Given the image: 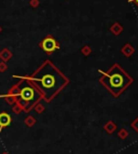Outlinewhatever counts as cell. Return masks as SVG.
Returning <instances> with one entry per match:
<instances>
[{"label": "cell", "mask_w": 138, "mask_h": 154, "mask_svg": "<svg viewBox=\"0 0 138 154\" xmlns=\"http://www.w3.org/2000/svg\"><path fill=\"white\" fill-rule=\"evenodd\" d=\"M32 80L37 82L46 100H51L68 83L67 78L49 61L42 66Z\"/></svg>", "instance_id": "6da1fadb"}, {"label": "cell", "mask_w": 138, "mask_h": 154, "mask_svg": "<svg viewBox=\"0 0 138 154\" xmlns=\"http://www.w3.org/2000/svg\"><path fill=\"white\" fill-rule=\"evenodd\" d=\"M132 77H129L118 64H115L100 78V83L104 84L105 87L115 97H118L127 86L132 84Z\"/></svg>", "instance_id": "7a4b0ae2"}, {"label": "cell", "mask_w": 138, "mask_h": 154, "mask_svg": "<svg viewBox=\"0 0 138 154\" xmlns=\"http://www.w3.org/2000/svg\"><path fill=\"white\" fill-rule=\"evenodd\" d=\"M40 47L48 54H52L55 50L60 49V45H58L57 41H56L54 38L51 37V36L46 37V39L42 40L41 43H40Z\"/></svg>", "instance_id": "3957f363"}, {"label": "cell", "mask_w": 138, "mask_h": 154, "mask_svg": "<svg viewBox=\"0 0 138 154\" xmlns=\"http://www.w3.org/2000/svg\"><path fill=\"white\" fill-rule=\"evenodd\" d=\"M19 96L22 98V100L25 101V103H33L36 97H37V93L30 86H25V87L21 89Z\"/></svg>", "instance_id": "277c9868"}, {"label": "cell", "mask_w": 138, "mask_h": 154, "mask_svg": "<svg viewBox=\"0 0 138 154\" xmlns=\"http://www.w3.org/2000/svg\"><path fill=\"white\" fill-rule=\"evenodd\" d=\"M11 123V117L8 113H0V129H2L3 127L10 125Z\"/></svg>", "instance_id": "5b68a950"}, {"label": "cell", "mask_w": 138, "mask_h": 154, "mask_svg": "<svg viewBox=\"0 0 138 154\" xmlns=\"http://www.w3.org/2000/svg\"><path fill=\"white\" fill-rule=\"evenodd\" d=\"M121 52L124 54L126 57H129V56H132L134 54V52H135V49L132 44H129V43H126L123 45V47L121 49Z\"/></svg>", "instance_id": "8992f818"}, {"label": "cell", "mask_w": 138, "mask_h": 154, "mask_svg": "<svg viewBox=\"0 0 138 154\" xmlns=\"http://www.w3.org/2000/svg\"><path fill=\"white\" fill-rule=\"evenodd\" d=\"M110 31L113 33L115 36H119L120 33L123 31V26L120 23H113L110 26Z\"/></svg>", "instance_id": "52a82bcc"}, {"label": "cell", "mask_w": 138, "mask_h": 154, "mask_svg": "<svg viewBox=\"0 0 138 154\" xmlns=\"http://www.w3.org/2000/svg\"><path fill=\"white\" fill-rule=\"evenodd\" d=\"M81 52H82L83 55L88 56L91 54V52H92V49H91V47H88V45H84V47L81 49Z\"/></svg>", "instance_id": "ba28073f"}, {"label": "cell", "mask_w": 138, "mask_h": 154, "mask_svg": "<svg viewBox=\"0 0 138 154\" xmlns=\"http://www.w3.org/2000/svg\"><path fill=\"white\" fill-rule=\"evenodd\" d=\"M129 2H133V3H135V5L138 7V0H129Z\"/></svg>", "instance_id": "9c48e42d"}]
</instances>
